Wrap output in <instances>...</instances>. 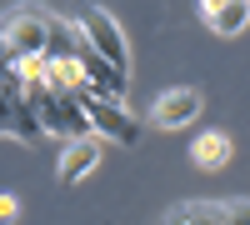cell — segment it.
I'll return each instance as SVG.
<instances>
[{
    "instance_id": "6da1fadb",
    "label": "cell",
    "mask_w": 250,
    "mask_h": 225,
    "mask_svg": "<svg viewBox=\"0 0 250 225\" xmlns=\"http://www.w3.org/2000/svg\"><path fill=\"white\" fill-rule=\"evenodd\" d=\"M50 20H55V10L35 5V0H25V5H10L5 15H0V40H5V50L15 55V65H20V60H30V55H45Z\"/></svg>"
},
{
    "instance_id": "7a4b0ae2",
    "label": "cell",
    "mask_w": 250,
    "mask_h": 225,
    "mask_svg": "<svg viewBox=\"0 0 250 225\" xmlns=\"http://www.w3.org/2000/svg\"><path fill=\"white\" fill-rule=\"evenodd\" d=\"M75 30L90 40V50H100L115 70H125V75H130V40H125L120 20H115L105 5H85V10L75 15Z\"/></svg>"
},
{
    "instance_id": "3957f363",
    "label": "cell",
    "mask_w": 250,
    "mask_h": 225,
    "mask_svg": "<svg viewBox=\"0 0 250 225\" xmlns=\"http://www.w3.org/2000/svg\"><path fill=\"white\" fill-rule=\"evenodd\" d=\"M80 105H85V120H90V130L100 140H115V145H135V140H140V120L130 115L125 100H110V95H95L90 90Z\"/></svg>"
},
{
    "instance_id": "277c9868",
    "label": "cell",
    "mask_w": 250,
    "mask_h": 225,
    "mask_svg": "<svg viewBox=\"0 0 250 225\" xmlns=\"http://www.w3.org/2000/svg\"><path fill=\"white\" fill-rule=\"evenodd\" d=\"M205 110V95L195 85H175V90H160L155 95V105H150V120L160 130H180V125H190V120Z\"/></svg>"
},
{
    "instance_id": "5b68a950",
    "label": "cell",
    "mask_w": 250,
    "mask_h": 225,
    "mask_svg": "<svg viewBox=\"0 0 250 225\" xmlns=\"http://www.w3.org/2000/svg\"><path fill=\"white\" fill-rule=\"evenodd\" d=\"M35 115H40V130H45V135H65V140H85V135H95L90 120H85V105H80V100H70V95H55L50 105H40Z\"/></svg>"
},
{
    "instance_id": "8992f818",
    "label": "cell",
    "mask_w": 250,
    "mask_h": 225,
    "mask_svg": "<svg viewBox=\"0 0 250 225\" xmlns=\"http://www.w3.org/2000/svg\"><path fill=\"white\" fill-rule=\"evenodd\" d=\"M95 165H100V135H85V140H70V145L60 150L55 175L65 180V185H75V180H85Z\"/></svg>"
},
{
    "instance_id": "52a82bcc",
    "label": "cell",
    "mask_w": 250,
    "mask_h": 225,
    "mask_svg": "<svg viewBox=\"0 0 250 225\" xmlns=\"http://www.w3.org/2000/svg\"><path fill=\"white\" fill-rule=\"evenodd\" d=\"M200 20L215 35H240L250 25V0H200Z\"/></svg>"
},
{
    "instance_id": "ba28073f",
    "label": "cell",
    "mask_w": 250,
    "mask_h": 225,
    "mask_svg": "<svg viewBox=\"0 0 250 225\" xmlns=\"http://www.w3.org/2000/svg\"><path fill=\"white\" fill-rule=\"evenodd\" d=\"M190 160H195L200 170H220L225 160H230V135H225V130L195 135V140H190Z\"/></svg>"
},
{
    "instance_id": "9c48e42d",
    "label": "cell",
    "mask_w": 250,
    "mask_h": 225,
    "mask_svg": "<svg viewBox=\"0 0 250 225\" xmlns=\"http://www.w3.org/2000/svg\"><path fill=\"white\" fill-rule=\"evenodd\" d=\"M165 225H225V205L220 200H180L165 215Z\"/></svg>"
},
{
    "instance_id": "30bf717a",
    "label": "cell",
    "mask_w": 250,
    "mask_h": 225,
    "mask_svg": "<svg viewBox=\"0 0 250 225\" xmlns=\"http://www.w3.org/2000/svg\"><path fill=\"white\" fill-rule=\"evenodd\" d=\"M225 205V225H250V195H235V200H220Z\"/></svg>"
},
{
    "instance_id": "8fae6325",
    "label": "cell",
    "mask_w": 250,
    "mask_h": 225,
    "mask_svg": "<svg viewBox=\"0 0 250 225\" xmlns=\"http://www.w3.org/2000/svg\"><path fill=\"white\" fill-rule=\"evenodd\" d=\"M15 215H20V200L15 195H0V225H10Z\"/></svg>"
}]
</instances>
